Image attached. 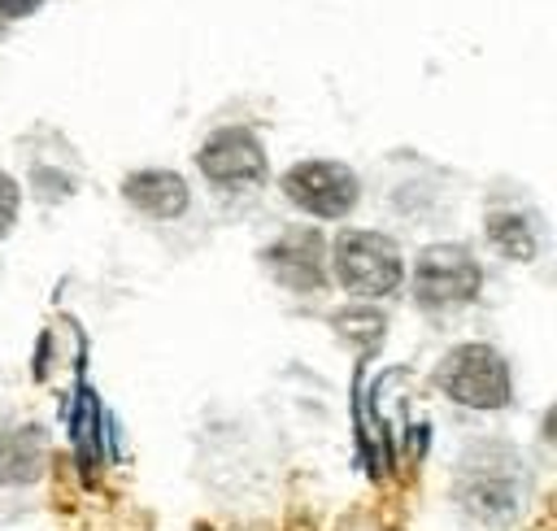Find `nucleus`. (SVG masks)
<instances>
[{
  "instance_id": "1",
  "label": "nucleus",
  "mask_w": 557,
  "mask_h": 531,
  "mask_svg": "<svg viewBox=\"0 0 557 531\" xmlns=\"http://www.w3.org/2000/svg\"><path fill=\"white\" fill-rule=\"evenodd\" d=\"M522 492H527V470H522V461L509 444H474L461 457L457 479H453L457 505L470 518L487 522V527H500V522L518 518Z\"/></svg>"
},
{
  "instance_id": "2",
  "label": "nucleus",
  "mask_w": 557,
  "mask_h": 531,
  "mask_svg": "<svg viewBox=\"0 0 557 531\" xmlns=\"http://www.w3.org/2000/svg\"><path fill=\"white\" fill-rule=\"evenodd\" d=\"M435 387L466 409H505L513 396V379L505 357L492 344H457L435 366Z\"/></svg>"
},
{
  "instance_id": "3",
  "label": "nucleus",
  "mask_w": 557,
  "mask_h": 531,
  "mask_svg": "<svg viewBox=\"0 0 557 531\" xmlns=\"http://www.w3.org/2000/svg\"><path fill=\"white\" fill-rule=\"evenodd\" d=\"M331 274L344 292L352 296H392L405 279V261H400V248L396 239L379 235V231H344L335 244H331Z\"/></svg>"
},
{
  "instance_id": "4",
  "label": "nucleus",
  "mask_w": 557,
  "mask_h": 531,
  "mask_svg": "<svg viewBox=\"0 0 557 531\" xmlns=\"http://www.w3.org/2000/svg\"><path fill=\"white\" fill-rule=\"evenodd\" d=\"M483 287V266L466 244H431L413 261V300L422 309L470 305Z\"/></svg>"
},
{
  "instance_id": "5",
  "label": "nucleus",
  "mask_w": 557,
  "mask_h": 531,
  "mask_svg": "<svg viewBox=\"0 0 557 531\" xmlns=\"http://www.w3.org/2000/svg\"><path fill=\"white\" fill-rule=\"evenodd\" d=\"M200 174L218 192H257L265 183V148L248 126H222L196 148Z\"/></svg>"
},
{
  "instance_id": "6",
  "label": "nucleus",
  "mask_w": 557,
  "mask_h": 531,
  "mask_svg": "<svg viewBox=\"0 0 557 531\" xmlns=\"http://www.w3.org/2000/svg\"><path fill=\"white\" fill-rule=\"evenodd\" d=\"M283 196L296 209H305L309 218H344V213H352L361 183L339 161H296L283 174Z\"/></svg>"
},
{
  "instance_id": "7",
  "label": "nucleus",
  "mask_w": 557,
  "mask_h": 531,
  "mask_svg": "<svg viewBox=\"0 0 557 531\" xmlns=\"http://www.w3.org/2000/svg\"><path fill=\"white\" fill-rule=\"evenodd\" d=\"M261 261L292 292H318V287H326V239H322L318 226H292V231H283L261 252Z\"/></svg>"
},
{
  "instance_id": "8",
  "label": "nucleus",
  "mask_w": 557,
  "mask_h": 531,
  "mask_svg": "<svg viewBox=\"0 0 557 531\" xmlns=\"http://www.w3.org/2000/svg\"><path fill=\"white\" fill-rule=\"evenodd\" d=\"M122 196H126L131 209H139L148 218H161V222L178 218L187 209V200H191L183 174H174V170H139V174H131L122 183Z\"/></svg>"
},
{
  "instance_id": "9",
  "label": "nucleus",
  "mask_w": 557,
  "mask_h": 531,
  "mask_svg": "<svg viewBox=\"0 0 557 531\" xmlns=\"http://www.w3.org/2000/svg\"><path fill=\"white\" fill-rule=\"evenodd\" d=\"M483 231H487L492 248L509 261H531L540 252V222L522 209H492Z\"/></svg>"
},
{
  "instance_id": "10",
  "label": "nucleus",
  "mask_w": 557,
  "mask_h": 531,
  "mask_svg": "<svg viewBox=\"0 0 557 531\" xmlns=\"http://www.w3.org/2000/svg\"><path fill=\"white\" fill-rule=\"evenodd\" d=\"M44 466V431L39 427H17L0 435V479L9 483H30Z\"/></svg>"
},
{
  "instance_id": "11",
  "label": "nucleus",
  "mask_w": 557,
  "mask_h": 531,
  "mask_svg": "<svg viewBox=\"0 0 557 531\" xmlns=\"http://www.w3.org/2000/svg\"><path fill=\"white\" fill-rule=\"evenodd\" d=\"M335 326L348 339H357L361 348H374L383 339V318L374 309H344V313H335Z\"/></svg>"
},
{
  "instance_id": "12",
  "label": "nucleus",
  "mask_w": 557,
  "mask_h": 531,
  "mask_svg": "<svg viewBox=\"0 0 557 531\" xmlns=\"http://www.w3.org/2000/svg\"><path fill=\"white\" fill-rule=\"evenodd\" d=\"M17 205H22V192H17V183L0 170V235L17 222Z\"/></svg>"
},
{
  "instance_id": "13",
  "label": "nucleus",
  "mask_w": 557,
  "mask_h": 531,
  "mask_svg": "<svg viewBox=\"0 0 557 531\" xmlns=\"http://www.w3.org/2000/svg\"><path fill=\"white\" fill-rule=\"evenodd\" d=\"M44 0H0V17L4 22H17V17H30Z\"/></svg>"
}]
</instances>
